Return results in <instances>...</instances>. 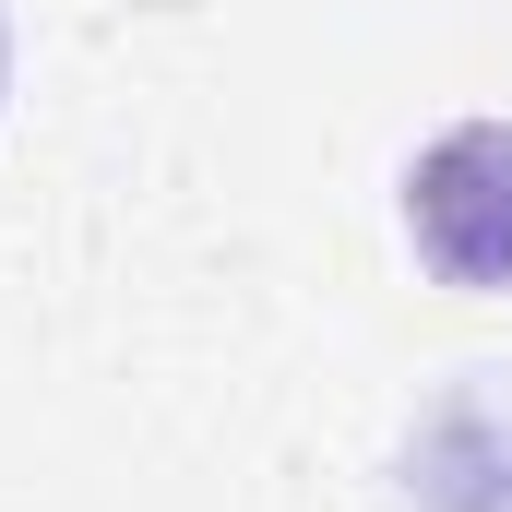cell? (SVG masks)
<instances>
[{"instance_id": "obj_1", "label": "cell", "mask_w": 512, "mask_h": 512, "mask_svg": "<svg viewBox=\"0 0 512 512\" xmlns=\"http://www.w3.org/2000/svg\"><path fill=\"white\" fill-rule=\"evenodd\" d=\"M405 239L441 286H512V131L465 120L405 167Z\"/></svg>"}]
</instances>
